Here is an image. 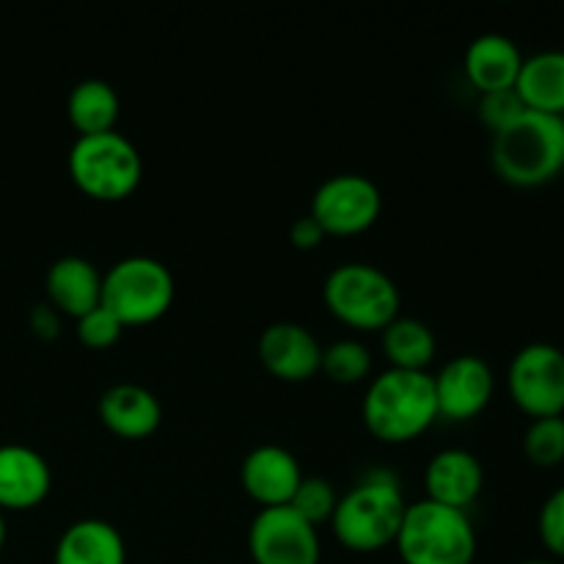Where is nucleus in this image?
Wrapping results in <instances>:
<instances>
[{
  "mask_svg": "<svg viewBox=\"0 0 564 564\" xmlns=\"http://www.w3.org/2000/svg\"><path fill=\"white\" fill-rule=\"evenodd\" d=\"M364 427L380 444H411L438 422V400L430 372L386 369L375 375L361 402Z\"/></svg>",
  "mask_w": 564,
  "mask_h": 564,
  "instance_id": "obj_1",
  "label": "nucleus"
},
{
  "mask_svg": "<svg viewBox=\"0 0 564 564\" xmlns=\"http://www.w3.org/2000/svg\"><path fill=\"white\" fill-rule=\"evenodd\" d=\"M490 165L501 182L521 191L551 185L564 171V119L523 110L494 135Z\"/></svg>",
  "mask_w": 564,
  "mask_h": 564,
  "instance_id": "obj_2",
  "label": "nucleus"
},
{
  "mask_svg": "<svg viewBox=\"0 0 564 564\" xmlns=\"http://www.w3.org/2000/svg\"><path fill=\"white\" fill-rule=\"evenodd\" d=\"M405 510L408 501L400 479L391 471H369L339 496L330 529L341 549L352 554H375L394 545Z\"/></svg>",
  "mask_w": 564,
  "mask_h": 564,
  "instance_id": "obj_3",
  "label": "nucleus"
},
{
  "mask_svg": "<svg viewBox=\"0 0 564 564\" xmlns=\"http://www.w3.org/2000/svg\"><path fill=\"white\" fill-rule=\"evenodd\" d=\"M394 549L402 564H474L477 529L468 512L422 499L408 505Z\"/></svg>",
  "mask_w": 564,
  "mask_h": 564,
  "instance_id": "obj_4",
  "label": "nucleus"
},
{
  "mask_svg": "<svg viewBox=\"0 0 564 564\" xmlns=\"http://www.w3.org/2000/svg\"><path fill=\"white\" fill-rule=\"evenodd\" d=\"M323 301L341 325L352 330H383L400 317V286L386 270L369 262H345L325 279Z\"/></svg>",
  "mask_w": 564,
  "mask_h": 564,
  "instance_id": "obj_5",
  "label": "nucleus"
},
{
  "mask_svg": "<svg viewBox=\"0 0 564 564\" xmlns=\"http://www.w3.org/2000/svg\"><path fill=\"white\" fill-rule=\"evenodd\" d=\"M72 182L83 196L102 204L127 202L138 191L143 160L135 143L121 132L77 138L66 158Z\"/></svg>",
  "mask_w": 564,
  "mask_h": 564,
  "instance_id": "obj_6",
  "label": "nucleus"
},
{
  "mask_svg": "<svg viewBox=\"0 0 564 564\" xmlns=\"http://www.w3.org/2000/svg\"><path fill=\"white\" fill-rule=\"evenodd\" d=\"M176 284L171 270L154 257H124L102 275V306L124 328L152 325L174 306Z\"/></svg>",
  "mask_w": 564,
  "mask_h": 564,
  "instance_id": "obj_7",
  "label": "nucleus"
},
{
  "mask_svg": "<svg viewBox=\"0 0 564 564\" xmlns=\"http://www.w3.org/2000/svg\"><path fill=\"white\" fill-rule=\"evenodd\" d=\"M510 400L529 419L564 416V350L551 341H532L507 367Z\"/></svg>",
  "mask_w": 564,
  "mask_h": 564,
  "instance_id": "obj_8",
  "label": "nucleus"
},
{
  "mask_svg": "<svg viewBox=\"0 0 564 564\" xmlns=\"http://www.w3.org/2000/svg\"><path fill=\"white\" fill-rule=\"evenodd\" d=\"M383 213L380 187L364 174H336L312 196V215L325 237H356L372 229Z\"/></svg>",
  "mask_w": 564,
  "mask_h": 564,
  "instance_id": "obj_9",
  "label": "nucleus"
},
{
  "mask_svg": "<svg viewBox=\"0 0 564 564\" xmlns=\"http://www.w3.org/2000/svg\"><path fill=\"white\" fill-rule=\"evenodd\" d=\"M248 554L253 564H319L323 545L317 527L292 507H270L248 527Z\"/></svg>",
  "mask_w": 564,
  "mask_h": 564,
  "instance_id": "obj_10",
  "label": "nucleus"
},
{
  "mask_svg": "<svg viewBox=\"0 0 564 564\" xmlns=\"http://www.w3.org/2000/svg\"><path fill=\"white\" fill-rule=\"evenodd\" d=\"M435 400H438V416L449 422H471L496 394V375L485 358L455 356L433 375Z\"/></svg>",
  "mask_w": 564,
  "mask_h": 564,
  "instance_id": "obj_11",
  "label": "nucleus"
},
{
  "mask_svg": "<svg viewBox=\"0 0 564 564\" xmlns=\"http://www.w3.org/2000/svg\"><path fill=\"white\" fill-rule=\"evenodd\" d=\"M259 364L284 383H306L323 369V345L301 323H273L257 345Z\"/></svg>",
  "mask_w": 564,
  "mask_h": 564,
  "instance_id": "obj_12",
  "label": "nucleus"
},
{
  "mask_svg": "<svg viewBox=\"0 0 564 564\" xmlns=\"http://www.w3.org/2000/svg\"><path fill=\"white\" fill-rule=\"evenodd\" d=\"M306 474L290 449L279 444H262L246 455L240 466V482L248 499L257 501L259 510L270 507H290L297 485Z\"/></svg>",
  "mask_w": 564,
  "mask_h": 564,
  "instance_id": "obj_13",
  "label": "nucleus"
},
{
  "mask_svg": "<svg viewBox=\"0 0 564 564\" xmlns=\"http://www.w3.org/2000/svg\"><path fill=\"white\" fill-rule=\"evenodd\" d=\"M485 488V468L468 449L435 452L424 468V499L466 512Z\"/></svg>",
  "mask_w": 564,
  "mask_h": 564,
  "instance_id": "obj_14",
  "label": "nucleus"
},
{
  "mask_svg": "<svg viewBox=\"0 0 564 564\" xmlns=\"http://www.w3.org/2000/svg\"><path fill=\"white\" fill-rule=\"evenodd\" d=\"M53 471L36 449L22 444L0 446V512H28L44 505Z\"/></svg>",
  "mask_w": 564,
  "mask_h": 564,
  "instance_id": "obj_15",
  "label": "nucleus"
},
{
  "mask_svg": "<svg viewBox=\"0 0 564 564\" xmlns=\"http://www.w3.org/2000/svg\"><path fill=\"white\" fill-rule=\"evenodd\" d=\"M99 422L121 441H143L158 433L163 422V405L158 394L138 383H116L102 391L97 402Z\"/></svg>",
  "mask_w": 564,
  "mask_h": 564,
  "instance_id": "obj_16",
  "label": "nucleus"
},
{
  "mask_svg": "<svg viewBox=\"0 0 564 564\" xmlns=\"http://www.w3.org/2000/svg\"><path fill=\"white\" fill-rule=\"evenodd\" d=\"M44 290L47 303L61 317L80 319L102 303V273L94 268V262L69 253L50 264Z\"/></svg>",
  "mask_w": 564,
  "mask_h": 564,
  "instance_id": "obj_17",
  "label": "nucleus"
},
{
  "mask_svg": "<svg viewBox=\"0 0 564 564\" xmlns=\"http://www.w3.org/2000/svg\"><path fill=\"white\" fill-rule=\"evenodd\" d=\"M521 66V50L510 36H501V33H482L468 44L463 55V72L479 97L516 88Z\"/></svg>",
  "mask_w": 564,
  "mask_h": 564,
  "instance_id": "obj_18",
  "label": "nucleus"
},
{
  "mask_svg": "<svg viewBox=\"0 0 564 564\" xmlns=\"http://www.w3.org/2000/svg\"><path fill=\"white\" fill-rule=\"evenodd\" d=\"M53 564H127L124 538L102 518H83L64 529Z\"/></svg>",
  "mask_w": 564,
  "mask_h": 564,
  "instance_id": "obj_19",
  "label": "nucleus"
},
{
  "mask_svg": "<svg viewBox=\"0 0 564 564\" xmlns=\"http://www.w3.org/2000/svg\"><path fill=\"white\" fill-rule=\"evenodd\" d=\"M516 91L527 110L564 119V50H540L523 58Z\"/></svg>",
  "mask_w": 564,
  "mask_h": 564,
  "instance_id": "obj_20",
  "label": "nucleus"
},
{
  "mask_svg": "<svg viewBox=\"0 0 564 564\" xmlns=\"http://www.w3.org/2000/svg\"><path fill=\"white\" fill-rule=\"evenodd\" d=\"M119 110V94L108 80H99V77L80 80L66 99V116H69V124L75 127L77 138L113 132Z\"/></svg>",
  "mask_w": 564,
  "mask_h": 564,
  "instance_id": "obj_21",
  "label": "nucleus"
},
{
  "mask_svg": "<svg viewBox=\"0 0 564 564\" xmlns=\"http://www.w3.org/2000/svg\"><path fill=\"white\" fill-rule=\"evenodd\" d=\"M380 347L391 369H405V372H430V364L438 352L435 334L416 317H397L394 323L386 325L380 330Z\"/></svg>",
  "mask_w": 564,
  "mask_h": 564,
  "instance_id": "obj_22",
  "label": "nucleus"
},
{
  "mask_svg": "<svg viewBox=\"0 0 564 564\" xmlns=\"http://www.w3.org/2000/svg\"><path fill=\"white\" fill-rule=\"evenodd\" d=\"M325 378L339 386L364 383L372 372V352L358 339H339L334 345L323 347V369Z\"/></svg>",
  "mask_w": 564,
  "mask_h": 564,
  "instance_id": "obj_23",
  "label": "nucleus"
},
{
  "mask_svg": "<svg viewBox=\"0 0 564 564\" xmlns=\"http://www.w3.org/2000/svg\"><path fill=\"white\" fill-rule=\"evenodd\" d=\"M523 455L534 468H556L564 463V416L534 419L523 433Z\"/></svg>",
  "mask_w": 564,
  "mask_h": 564,
  "instance_id": "obj_24",
  "label": "nucleus"
},
{
  "mask_svg": "<svg viewBox=\"0 0 564 564\" xmlns=\"http://www.w3.org/2000/svg\"><path fill=\"white\" fill-rule=\"evenodd\" d=\"M336 505H339V494H336L334 485L323 477H303V482L297 485L295 496H292L290 507L297 516L306 518L308 523L319 527V523H330L334 518Z\"/></svg>",
  "mask_w": 564,
  "mask_h": 564,
  "instance_id": "obj_25",
  "label": "nucleus"
},
{
  "mask_svg": "<svg viewBox=\"0 0 564 564\" xmlns=\"http://www.w3.org/2000/svg\"><path fill=\"white\" fill-rule=\"evenodd\" d=\"M124 330L127 328L121 325V319L113 312H108L102 303L88 314H83L80 319H75L77 339L86 347H91V350H108V347H113L121 339Z\"/></svg>",
  "mask_w": 564,
  "mask_h": 564,
  "instance_id": "obj_26",
  "label": "nucleus"
},
{
  "mask_svg": "<svg viewBox=\"0 0 564 564\" xmlns=\"http://www.w3.org/2000/svg\"><path fill=\"white\" fill-rule=\"evenodd\" d=\"M527 110V105L521 102L516 88H507V91H494L482 94L479 97V121L488 127L490 132H501L505 127H510L518 116Z\"/></svg>",
  "mask_w": 564,
  "mask_h": 564,
  "instance_id": "obj_27",
  "label": "nucleus"
},
{
  "mask_svg": "<svg viewBox=\"0 0 564 564\" xmlns=\"http://www.w3.org/2000/svg\"><path fill=\"white\" fill-rule=\"evenodd\" d=\"M540 543L545 545L551 556L564 560V485L556 488L549 499L543 501L538 516Z\"/></svg>",
  "mask_w": 564,
  "mask_h": 564,
  "instance_id": "obj_28",
  "label": "nucleus"
},
{
  "mask_svg": "<svg viewBox=\"0 0 564 564\" xmlns=\"http://www.w3.org/2000/svg\"><path fill=\"white\" fill-rule=\"evenodd\" d=\"M290 242L297 251H314V248H319L325 242V231L319 229V224L312 215H301V218L292 224Z\"/></svg>",
  "mask_w": 564,
  "mask_h": 564,
  "instance_id": "obj_29",
  "label": "nucleus"
},
{
  "mask_svg": "<svg viewBox=\"0 0 564 564\" xmlns=\"http://www.w3.org/2000/svg\"><path fill=\"white\" fill-rule=\"evenodd\" d=\"M31 330L42 341L58 339V334H61V314L55 312V308L50 306V303H39V306H33V312H31Z\"/></svg>",
  "mask_w": 564,
  "mask_h": 564,
  "instance_id": "obj_30",
  "label": "nucleus"
},
{
  "mask_svg": "<svg viewBox=\"0 0 564 564\" xmlns=\"http://www.w3.org/2000/svg\"><path fill=\"white\" fill-rule=\"evenodd\" d=\"M3 545H6V518L3 512H0V551H3Z\"/></svg>",
  "mask_w": 564,
  "mask_h": 564,
  "instance_id": "obj_31",
  "label": "nucleus"
},
{
  "mask_svg": "<svg viewBox=\"0 0 564 564\" xmlns=\"http://www.w3.org/2000/svg\"><path fill=\"white\" fill-rule=\"evenodd\" d=\"M521 564H556V562H549V560H529V562H521Z\"/></svg>",
  "mask_w": 564,
  "mask_h": 564,
  "instance_id": "obj_32",
  "label": "nucleus"
}]
</instances>
